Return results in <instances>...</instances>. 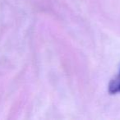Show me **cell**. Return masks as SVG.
<instances>
[{
    "mask_svg": "<svg viewBox=\"0 0 120 120\" xmlns=\"http://www.w3.org/2000/svg\"><path fill=\"white\" fill-rule=\"evenodd\" d=\"M109 91L111 94L120 93V71L117 77L111 81L109 86Z\"/></svg>",
    "mask_w": 120,
    "mask_h": 120,
    "instance_id": "6da1fadb",
    "label": "cell"
}]
</instances>
